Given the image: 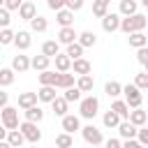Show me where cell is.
<instances>
[{"label": "cell", "instance_id": "6da1fadb", "mask_svg": "<svg viewBox=\"0 0 148 148\" xmlns=\"http://www.w3.org/2000/svg\"><path fill=\"white\" fill-rule=\"evenodd\" d=\"M146 23H148V18H146L143 14H139V12H134V14H130V16H120V28H118V30H123L125 35H130V32H134V30H143Z\"/></svg>", "mask_w": 148, "mask_h": 148}, {"label": "cell", "instance_id": "7a4b0ae2", "mask_svg": "<svg viewBox=\"0 0 148 148\" xmlns=\"http://www.w3.org/2000/svg\"><path fill=\"white\" fill-rule=\"evenodd\" d=\"M97 111H99V99H97L95 95H88V97L79 99V116H81V118L92 120V118L97 116Z\"/></svg>", "mask_w": 148, "mask_h": 148}, {"label": "cell", "instance_id": "3957f363", "mask_svg": "<svg viewBox=\"0 0 148 148\" xmlns=\"http://www.w3.org/2000/svg\"><path fill=\"white\" fill-rule=\"evenodd\" d=\"M123 95H125V102H127V106H130V109H136V106H141V102H143L141 88H136L134 83L123 86Z\"/></svg>", "mask_w": 148, "mask_h": 148}, {"label": "cell", "instance_id": "277c9868", "mask_svg": "<svg viewBox=\"0 0 148 148\" xmlns=\"http://www.w3.org/2000/svg\"><path fill=\"white\" fill-rule=\"evenodd\" d=\"M0 123L7 127V130H14V127H18V109L16 106H2L0 109Z\"/></svg>", "mask_w": 148, "mask_h": 148}, {"label": "cell", "instance_id": "5b68a950", "mask_svg": "<svg viewBox=\"0 0 148 148\" xmlns=\"http://www.w3.org/2000/svg\"><path fill=\"white\" fill-rule=\"evenodd\" d=\"M18 130L23 132L25 141H30V143H39V141H42V132H39L37 123H32V120H23V123H18Z\"/></svg>", "mask_w": 148, "mask_h": 148}, {"label": "cell", "instance_id": "8992f818", "mask_svg": "<svg viewBox=\"0 0 148 148\" xmlns=\"http://www.w3.org/2000/svg\"><path fill=\"white\" fill-rule=\"evenodd\" d=\"M81 136H83V141L90 143V146H102V143H104V136H102V132H99L95 125L81 127Z\"/></svg>", "mask_w": 148, "mask_h": 148}, {"label": "cell", "instance_id": "52a82bcc", "mask_svg": "<svg viewBox=\"0 0 148 148\" xmlns=\"http://www.w3.org/2000/svg\"><path fill=\"white\" fill-rule=\"evenodd\" d=\"M120 28V14H113V12H106L102 16V30L104 32H116Z\"/></svg>", "mask_w": 148, "mask_h": 148}, {"label": "cell", "instance_id": "ba28073f", "mask_svg": "<svg viewBox=\"0 0 148 148\" xmlns=\"http://www.w3.org/2000/svg\"><path fill=\"white\" fill-rule=\"evenodd\" d=\"M76 37H79V32L74 30V25H60V30H58V42L60 44H72V42H76Z\"/></svg>", "mask_w": 148, "mask_h": 148}, {"label": "cell", "instance_id": "9c48e42d", "mask_svg": "<svg viewBox=\"0 0 148 148\" xmlns=\"http://www.w3.org/2000/svg\"><path fill=\"white\" fill-rule=\"evenodd\" d=\"M30 44H32V37H30V32H28V30H18V32L14 35V46H16L18 51L30 49Z\"/></svg>", "mask_w": 148, "mask_h": 148}, {"label": "cell", "instance_id": "30bf717a", "mask_svg": "<svg viewBox=\"0 0 148 148\" xmlns=\"http://www.w3.org/2000/svg\"><path fill=\"white\" fill-rule=\"evenodd\" d=\"M62 130L69 132V134H74L76 130H81V120H79V116H74V113H65V116H62Z\"/></svg>", "mask_w": 148, "mask_h": 148}, {"label": "cell", "instance_id": "8fae6325", "mask_svg": "<svg viewBox=\"0 0 148 148\" xmlns=\"http://www.w3.org/2000/svg\"><path fill=\"white\" fill-rule=\"evenodd\" d=\"M118 132H120V139H134V136H136V132H139V127H136V125H132V123L125 118V120H120V123H118Z\"/></svg>", "mask_w": 148, "mask_h": 148}, {"label": "cell", "instance_id": "7c38bea8", "mask_svg": "<svg viewBox=\"0 0 148 148\" xmlns=\"http://www.w3.org/2000/svg\"><path fill=\"white\" fill-rule=\"evenodd\" d=\"M12 69H14V72H18V74L28 72V69H30V58H28V56L16 53V56L12 58Z\"/></svg>", "mask_w": 148, "mask_h": 148}, {"label": "cell", "instance_id": "4fadbf2b", "mask_svg": "<svg viewBox=\"0 0 148 148\" xmlns=\"http://www.w3.org/2000/svg\"><path fill=\"white\" fill-rule=\"evenodd\" d=\"M127 120H130L132 125L141 127V125H146V120H148V113H146L141 106H136V109H130V116H127Z\"/></svg>", "mask_w": 148, "mask_h": 148}, {"label": "cell", "instance_id": "5bb4252c", "mask_svg": "<svg viewBox=\"0 0 148 148\" xmlns=\"http://www.w3.org/2000/svg\"><path fill=\"white\" fill-rule=\"evenodd\" d=\"M7 143H9L12 148H21V146L25 143V136H23V132H21L18 127H14V130H7Z\"/></svg>", "mask_w": 148, "mask_h": 148}, {"label": "cell", "instance_id": "9a60e30c", "mask_svg": "<svg viewBox=\"0 0 148 148\" xmlns=\"http://www.w3.org/2000/svg\"><path fill=\"white\" fill-rule=\"evenodd\" d=\"M35 14H37V7H35V2H30V0H23V2H21V7H18V16H21L23 21H30Z\"/></svg>", "mask_w": 148, "mask_h": 148}, {"label": "cell", "instance_id": "2e32d148", "mask_svg": "<svg viewBox=\"0 0 148 148\" xmlns=\"http://www.w3.org/2000/svg\"><path fill=\"white\" fill-rule=\"evenodd\" d=\"M76 42H79L83 49H90V46H95V44H97V35H95L92 30H83V32H79Z\"/></svg>", "mask_w": 148, "mask_h": 148}, {"label": "cell", "instance_id": "e0dca14e", "mask_svg": "<svg viewBox=\"0 0 148 148\" xmlns=\"http://www.w3.org/2000/svg\"><path fill=\"white\" fill-rule=\"evenodd\" d=\"M53 60H56V69H58V72H69V69H72V58H69L67 53H60V51H58V53L53 56Z\"/></svg>", "mask_w": 148, "mask_h": 148}, {"label": "cell", "instance_id": "ac0fdd59", "mask_svg": "<svg viewBox=\"0 0 148 148\" xmlns=\"http://www.w3.org/2000/svg\"><path fill=\"white\" fill-rule=\"evenodd\" d=\"M72 69H74V74H90L92 72V65L81 56V58H74L72 60Z\"/></svg>", "mask_w": 148, "mask_h": 148}, {"label": "cell", "instance_id": "d6986e66", "mask_svg": "<svg viewBox=\"0 0 148 148\" xmlns=\"http://www.w3.org/2000/svg\"><path fill=\"white\" fill-rule=\"evenodd\" d=\"M37 79H39V86H56V79H58V69L53 72V69H42L39 74H37Z\"/></svg>", "mask_w": 148, "mask_h": 148}, {"label": "cell", "instance_id": "ffe728a7", "mask_svg": "<svg viewBox=\"0 0 148 148\" xmlns=\"http://www.w3.org/2000/svg\"><path fill=\"white\" fill-rule=\"evenodd\" d=\"M76 88H79L81 92H90V90L95 88V79H92V74H79V79H76Z\"/></svg>", "mask_w": 148, "mask_h": 148}, {"label": "cell", "instance_id": "44dd1931", "mask_svg": "<svg viewBox=\"0 0 148 148\" xmlns=\"http://www.w3.org/2000/svg\"><path fill=\"white\" fill-rule=\"evenodd\" d=\"M58 95H56V86H39V90H37V99L39 102H53Z\"/></svg>", "mask_w": 148, "mask_h": 148}, {"label": "cell", "instance_id": "7402d4cb", "mask_svg": "<svg viewBox=\"0 0 148 148\" xmlns=\"http://www.w3.org/2000/svg\"><path fill=\"white\" fill-rule=\"evenodd\" d=\"M23 113H25V120H32V123H42V120H44V109L37 106V104L23 109Z\"/></svg>", "mask_w": 148, "mask_h": 148}, {"label": "cell", "instance_id": "603a6c76", "mask_svg": "<svg viewBox=\"0 0 148 148\" xmlns=\"http://www.w3.org/2000/svg\"><path fill=\"white\" fill-rule=\"evenodd\" d=\"M127 42H130L132 49H139V46H146V44H148V37L143 35V30H134V32H130Z\"/></svg>", "mask_w": 148, "mask_h": 148}, {"label": "cell", "instance_id": "cb8c5ba5", "mask_svg": "<svg viewBox=\"0 0 148 148\" xmlns=\"http://www.w3.org/2000/svg\"><path fill=\"white\" fill-rule=\"evenodd\" d=\"M56 21H58L60 25H72V23H74V12L67 9V7H62V9L56 12Z\"/></svg>", "mask_w": 148, "mask_h": 148}, {"label": "cell", "instance_id": "d4e9b609", "mask_svg": "<svg viewBox=\"0 0 148 148\" xmlns=\"http://www.w3.org/2000/svg\"><path fill=\"white\" fill-rule=\"evenodd\" d=\"M49 62H51V58H49V56H44V53H39V56H32V58H30V67H32L35 72L46 69V67H49Z\"/></svg>", "mask_w": 148, "mask_h": 148}, {"label": "cell", "instance_id": "484cf974", "mask_svg": "<svg viewBox=\"0 0 148 148\" xmlns=\"http://www.w3.org/2000/svg\"><path fill=\"white\" fill-rule=\"evenodd\" d=\"M46 28H49V21H46L44 16L35 14V16L30 18V30H32V32H46Z\"/></svg>", "mask_w": 148, "mask_h": 148}, {"label": "cell", "instance_id": "4316f807", "mask_svg": "<svg viewBox=\"0 0 148 148\" xmlns=\"http://www.w3.org/2000/svg\"><path fill=\"white\" fill-rule=\"evenodd\" d=\"M76 81H74V74H67V72H58V79H56V88H60V90H65V88H69V86H74Z\"/></svg>", "mask_w": 148, "mask_h": 148}, {"label": "cell", "instance_id": "83f0119b", "mask_svg": "<svg viewBox=\"0 0 148 148\" xmlns=\"http://www.w3.org/2000/svg\"><path fill=\"white\" fill-rule=\"evenodd\" d=\"M14 76H16V72L12 67H0V88L12 86L14 83Z\"/></svg>", "mask_w": 148, "mask_h": 148}, {"label": "cell", "instance_id": "f1b7e54d", "mask_svg": "<svg viewBox=\"0 0 148 148\" xmlns=\"http://www.w3.org/2000/svg\"><path fill=\"white\" fill-rule=\"evenodd\" d=\"M58 51H60V42H58V39H46V42L42 44V53L49 56V58H53Z\"/></svg>", "mask_w": 148, "mask_h": 148}, {"label": "cell", "instance_id": "f546056e", "mask_svg": "<svg viewBox=\"0 0 148 148\" xmlns=\"http://www.w3.org/2000/svg\"><path fill=\"white\" fill-rule=\"evenodd\" d=\"M111 109H113V111H116V113H118L123 120L130 116V106H127V102H125V99H118V97H113V104H111Z\"/></svg>", "mask_w": 148, "mask_h": 148}, {"label": "cell", "instance_id": "4dcf8cb0", "mask_svg": "<svg viewBox=\"0 0 148 148\" xmlns=\"http://www.w3.org/2000/svg\"><path fill=\"white\" fill-rule=\"evenodd\" d=\"M39 99H37V92H21L18 95V106L21 109H28V106H32V104H37Z\"/></svg>", "mask_w": 148, "mask_h": 148}, {"label": "cell", "instance_id": "1f68e13d", "mask_svg": "<svg viewBox=\"0 0 148 148\" xmlns=\"http://www.w3.org/2000/svg\"><path fill=\"white\" fill-rule=\"evenodd\" d=\"M51 106H53V113L62 118V116L67 113V106H69V102H67L65 97H56V99L51 102Z\"/></svg>", "mask_w": 148, "mask_h": 148}, {"label": "cell", "instance_id": "d6a6232c", "mask_svg": "<svg viewBox=\"0 0 148 148\" xmlns=\"http://www.w3.org/2000/svg\"><path fill=\"white\" fill-rule=\"evenodd\" d=\"M123 118L113 111V109H109L104 116H102V123H104V127H118V123H120Z\"/></svg>", "mask_w": 148, "mask_h": 148}, {"label": "cell", "instance_id": "836d02e7", "mask_svg": "<svg viewBox=\"0 0 148 148\" xmlns=\"http://www.w3.org/2000/svg\"><path fill=\"white\" fill-rule=\"evenodd\" d=\"M120 16H130V14H134L136 9H139V5H136V0H120Z\"/></svg>", "mask_w": 148, "mask_h": 148}, {"label": "cell", "instance_id": "e575fe53", "mask_svg": "<svg viewBox=\"0 0 148 148\" xmlns=\"http://www.w3.org/2000/svg\"><path fill=\"white\" fill-rule=\"evenodd\" d=\"M56 146H60V148H72V146H74V136L62 130V134L56 136Z\"/></svg>", "mask_w": 148, "mask_h": 148}, {"label": "cell", "instance_id": "d590c367", "mask_svg": "<svg viewBox=\"0 0 148 148\" xmlns=\"http://www.w3.org/2000/svg\"><path fill=\"white\" fill-rule=\"evenodd\" d=\"M104 92L113 99V97H118V95L123 92V83H118V81H109V83L104 86Z\"/></svg>", "mask_w": 148, "mask_h": 148}, {"label": "cell", "instance_id": "8d00e7d4", "mask_svg": "<svg viewBox=\"0 0 148 148\" xmlns=\"http://www.w3.org/2000/svg\"><path fill=\"white\" fill-rule=\"evenodd\" d=\"M65 53L74 60V58H81L83 56V46L79 44V42H72V44H67V49H65Z\"/></svg>", "mask_w": 148, "mask_h": 148}, {"label": "cell", "instance_id": "74e56055", "mask_svg": "<svg viewBox=\"0 0 148 148\" xmlns=\"http://www.w3.org/2000/svg\"><path fill=\"white\" fill-rule=\"evenodd\" d=\"M14 30H9V25L7 28H0V44L2 46H9V44H14Z\"/></svg>", "mask_w": 148, "mask_h": 148}, {"label": "cell", "instance_id": "f35d334b", "mask_svg": "<svg viewBox=\"0 0 148 148\" xmlns=\"http://www.w3.org/2000/svg\"><path fill=\"white\" fill-rule=\"evenodd\" d=\"M67 102H79L81 99V90L76 88V83L74 86H69V88H65V95H62Z\"/></svg>", "mask_w": 148, "mask_h": 148}, {"label": "cell", "instance_id": "ab89813d", "mask_svg": "<svg viewBox=\"0 0 148 148\" xmlns=\"http://www.w3.org/2000/svg\"><path fill=\"white\" fill-rule=\"evenodd\" d=\"M134 86L136 88H141V90H146L148 88V72L143 69V72H139L136 76H134Z\"/></svg>", "mask_w": 148, "mask_h": 148}, {"label": "cell", "instance_id": "60d3db41", "mask_svg": "<svg viewBox=\"0 0 148 148\" xmlns=\"http://www.w3.org/2000/svg\"><path fill=\"white\" fill-rule=\"evenodd\" d=\"M106 12H109V5H102V2H92V16L102 18Z\"/></svg>", "mask_w": 148, "mask_h": 148}, {"label": "cell", "instance_id": "b9f144b4", "mask_svg": "<svg viewBox=\"0 0 148 148\" xmlns=\"http://www.w3.org/2000/svg\"><path fill=\"white\" fill-rule=\"evenodd\" d=\"M9 21H12V16H9V9L2 5V7H0V28H7V25H9Z\"/></svg>", "mask_w": 148, "mask_h": 148}, {"label": "cell", "instance_id": "7bdbcfd3", "mask_svg": "<svg viewBox=\"0 0 148 148\" xmlns=\"http://www.w3.org/2000/svg\"><path fill=\"white\" fill-rule=\"evenodd\" d=\"M136 139H139V143L141 146H148V127H139V132H136Z\"/></svg>", "mask_w": 148, "mask_h": 148}, {"label": "cell", "instance_id": "ee69618b", "mask_svg": "<svg viewBox=\"0 0 148 148\" xmlns=\"http://www.w3.org/2000/svg\"><path fill=\"white\" fill-rule=\"evenodd\" d=\"M136 60H139L141 65H143V62L148 60V44H146V46H139V49H136Z\"/></svg>", "mask_w": 148, "mask_h": 148}, {"label": "cell", "instance_id": "f6af8a7d", "mask_svg": "<svg viewBox=\"0 0 148 148\" xmlns=\"http://www.w3.org/2000/svg\"><path fill=\"white\" fill-rule=\"evenodd\" d=\"M21 2H23V0H5L2 5H5V7L9 9V12H18V7H21Z\"/></svg>", "mask_w": 148, "mask_h": 148}, {"label": "cell", "instance_id": "bcb514c9", "mask_svg": "<svg viewBox=\"0 0 148 148\" xmlns=\"http://www.w3.org/2000/svg\"><path fill=\"white\" fill-rule=\"evenodd\" d=\"M62 7H67V0H49V9L58 12V9H62Z\"/></svg>", "mask_w": 148, "mask_h": 148}, {"label": "cell", "instance_id": "7dc6e473", "mask_svg": "<svg viewBox=\"0 0 148 148\" xmlns=\"http://www.w3.org/2000/svg\"><path fill=\"white\" fill-rule=\"evenodd\" d=\"M83 7V0H67V9H72V12H79Z\"/></svg>", "mask_w": 148, "mask_h": 148}, {"label": "cell", "instance_id": "c3c4849f", "mask_svg": "<svg viewBox=\"0 0 148 148\" xmlns=\"http://www.w3.org/2000/svg\"><path fill=\"white\" fill-rule=\"evenodd\" d=\"M123 146H125V148H139L141 143H139V139L134 136V139H123Z\"/></svg>", "mask_w": 148, "mask_h": 148}, {"label": "cell", "instance_id": "681fc988", "mask_svg": "<svg viewBox=\"0 0 148 148\" xmlns=\"http://www.w3.org/2000/svg\"><path fill=\"white\" fill-rule=\"evenodd\" d=\"M104 143H106V148H120L123 146V139H106Z\"/></svg>", "mask_w": 148, "mask_h": 148}, {"label": "cell", "instance_id": "f907efd6", "mask_svg": "<svg viewBox=\"0 0 148 148\" xmlns=\"http://www.w3.org/2000/svg\"><path fill=\"white\" fill-rule=\"evenodd\" d=\"M7 102H9V95H7L5 90H0V109H2V106H7Z\"/></svg>", "mask_w": 148, "mask_h": 148}, {"label": "cell", "instance_id": "816d5d0a", "mask_svg": "<svg viewBox=\"0 0 148 148\" xmlns=\"http://www.w3.org/2000/svg\"><path fill=\"white\" fill-rule=\"evenodd\" d=\"M2 139H7V127L0 123V141H2Z\"/></svg>", "mask_w": 148, "mask_h": 148}, {"label": "cell", "instance_id": "f5cc1de1", "mask_svg": "<svg viewBox=\"0 0 148 148\" xmlns=\"http://www.w3.org/2000/svg\"><path fill=\"white\" fill-rule=\"evenodd\" d=\"M141 5H143V7H146V9H148V0H141Z\"/></svg>", "mask_w": 148, "mask_h": 148}, {"label": "cell", "instance_id": "db71d44e", "mask_svg": "<svg viewBox=\"0 0 148 148\" xmlns=\"http://www.w3.org/2000/svg\"><path fill=\"white\" fill-rule=\"evenodd\" d=\"M143 69H146V72H148V60H146V62H143Z\"/></svg>", "mask_w": 148, "mask_h": 148}, {"label": "cell", "instance_id": "11a10c76", "mask_svg": "<svg viewBox=\"0 0 148 148\" xmlns=\"http://www.w3.org/2000/svg\"><path fill=\"white\" fill-rule=\"evenodd\" d=\"M2 2H5V0H0V7H2Z\"/></svg>", "mask_w": 148, "mask_h": 148}, {"label": "cell", "instance_id": "9f6ffc18", "mask_svg": "<svg viewBox=\"0 0 148 148\" xmlns=\"http://www.w3.org/2000/svg\"><path fill=\"white\" fill-rule=\"evenodd\" d=\"M30 2H32V0H30Z\"/></svg>", "mask_w": 148, "mask_h": 148}]
</instances>
